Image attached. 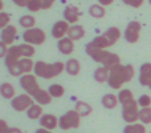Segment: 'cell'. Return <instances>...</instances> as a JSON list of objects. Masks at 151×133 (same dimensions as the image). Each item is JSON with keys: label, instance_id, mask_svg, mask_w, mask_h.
I'll use <instances>...</instances> for the list:
<instances>
[{"label": "cell", "instance_id": "60d3db41", "mask_svg": "<svg viewBox=\"0 0 151 133\" xmlns=\"http://www.w3.org/2000/svg\"><path fill=\"white\" fill-rule=\"evenodd\" d=\"M12 1L15 3L17 7L24 8V7H27V5H28V1H29V0H12Z\"/></svg>", "mask_w": 151, "mask_h": 133}, {"label": "cell", "instance_id": "5bb4252c", "mask_svg": "<svg viewBox=\"0 0 151 133\" xmlns=\"http://www.w3.org/2000/svg\"><path fill=\"white\" fill-rule=\"evenodd\" d=\"M39 123H40V126H41V128L53 131V129H56L58 126L60 118L56 117L55 115H50V113H44V115L41 116V118L39 120Z\"/></svg>", "mask_w": 151, "mask_h": 133}, {"label": "cell", "instance_id": "f1b7e54d", "mask_svg": "<svg viewBox=\"0 0 151 133\" xmlns=\"http://www.w3.org/2000/svg\"><path fill=\"white\" fill-rule=\"evenodd\" d=\"M123 133H147L146 126L142 123H134V124H127L123 128Z\"/></svg>", "mask_w": 151, "mask_h": 133}, {"label": "cell", "instance_id": "6da1fadb", "mask_svg": "<svg viewBox=\"0 0 151 133\" xmlns=\"http://www.w3.org/2000/svg\"><path fill=\"white\" fill-rule=\"evenodd\" d=\"M135 76V68L131 64H127V65H122L121 64L119 67L114 68V69L110 70V77H109V86L111 89H121L123 84L131 81Z\"/></svg>", "mask_w": 151, "mask_h": 133}, {"label": "cell", "instance_id": "7dc6e473", "mask_svg": "<svg viewBox=\"0 0 151 133\" xmlns=\"http://www.w3.org/2000/svg\"><path fill=\"white\" fill-rule=\"evenodd\" d=\"M150 133H151V132H150Z\"/></svg>", "mask_w": 151, "mask_h": 133}, {"label": "cell", "instance_id": "7c38bea8", "mask_svg": "<svg viewBox=\"0 0 151 133\" xmlns=\"http://www.w3.org/2000/svg\"><path fill=\"white\" fill-rule=\"evenodd\" d=\"M16 37H17V28L12 24H9L8 27L1 29V43L7 44L8 47H12Z\"/></svg>", "mask_w": 151, "mask_h": 133}, {"label": "cell", "instance_id": "ee69618b", "mask_svg": "<svg viewBox=\"0 0 151 133\" xmlns=\"http://www.w3.org/2000/svg\"><path fill=\"white\" fill-rule=\"evenodd\" d=\"M36 133H53V131H49V129H45V128H40L36 131Z\"/></svg>", "mask_w": 151, "mask_h": 133}, {"label": "cell", "instance_id": "e575fe53", "mask_svg": "<svg viewBox=\"0 0 151 133\" xmlns=\"http://www.w3.org/2000/svg\"><path fill=\"white\" fill-rule=\"evenodd\" d=\"M138 104L141 108H151V96H149V94H142L138 99Z\"/></svg>", "mask_w": 151, "mask_h": 133}, {"label": "cell", "instance_id": "1f68e13d", "mask_svg": "<svg viewBox=\"0 0 151 133\" xmlns=\"http://www.w3.org/2000/svg\"><path fill=\"white\" fill-rule=\"evenodd\" d=\"M48 92L50 93L52 97L58 99V97L64 96V93H65V88H64L61 84H52V85H49V88H48Z\"/></svg>", "mask_w": 151, "mask_h": 133}, {"label": "cell", "instance_id": "8992f818", "mask_svg": "<svg viewBox=\"0 0 151 133\" xmlns=\"http://www.w3.org/2000/svg\"><path fill=\"white\" fill-rule=\"evenodd\" d=\"M139 104L137 100L127 102V104L122 105V118L126 121V124H134L139 121Z\"/></svg>", "mask_w": 151, "mask_h": 133}, {"label": "cell", "instance_id": "ffe728a7", "mask_svg": "<svg viewBox=\"0 0 151 133\" xmlns=\"http://www.w3.org/2000/svg\"><path fill=\"white\" fill-rule=\"evenodd\" d=\"M93 77H94V80L99 84L107 83V81H109V77H110V69H107L106 67H102V65L96 68Z\"/></svg>", "mask_w": 151, "mask_h": 133}, {"label": "cell", "instance_id": "ba28073f", "mask_svg": "<svg viewBox=\"0 0 151 133\" xmlns=\"http://www.w3.org/2000/svg\"><path fill=\"white\" fill-rule=\"evenodd\" d=\"M33 104H35V99L32 96H29L28 93L17 94L13 100H11V107L16 112H27Z\"/></svg>", "mask_w": 151, "mask_h": 133}, {"label": "cell", "instance_id": "9c48e42d", "mask_svg": "<svg viewBox=\"0 0 151 133\" xmlns=\"http://www.w3.org/2000/svg\"><path fill=\"white\" fill-rule=\"evenodd\" d=\"M141 29H142V24L139 21H135V20L130 21L125 29V33H123L125 40L127 43H130V44L138 43L139 37H141Z\"/></svg>", "mask_w": 151, "mask_h": 133}, {"label": "cell", "instance_id": "8fae6325", "mask_svg": "<svg viewBox=\"0 0 151 133\" xmlns=\"http://www.w3.org/2000/svg\"><path fill=\"white\" fill-rule=\"evenodd\" d=\"M85 51H86V55H89V57H90L91 60H94L96 63H99V64H104L107 52H109V51H106V49L96 48L94 45H91V43H89V44L86 45Z\"/></svg>", "mask_w": 151, "mask_h": 133}, {"label": "cell", "instance_id": "836d02e7", "mask_svg": "<svg viewBox=\"0 0 151 133\" xmlns=\"http://www.w3.org/2000/svg\"><path fill=\"white\" fill-rule=\"evenodd\" d=\"M27 8H28L29 12H39L40 9H42V5L40 0H29Z\"/></svg>", "mask_w": 151, "mask_h": 133}, {"label": "cell", "instance_id": "f35d334b", "mask_svg": "<svg viewBox=\"0 0 151 133\" xmlns=\"http://www.w3.org/2000/svg\"><path fill=\"white\" fill-rule=\"evenodd\" d=\"M0 51H1V52H0V56L5 59V56L8 55V51H9V47H8L7 44H4V43H0Z\"/></svg>", "mask_w": 151, "mask_h": 133}, {"label": "cell", "instance_id": "3957f363", "mask_svg": "<svg viewBox=\"0 0 151 133\" xmlns=\"http://www.w3.org/2000/svg\"><path fill=\"white\" fill-rule=\"evenodd\" d=\"M81 125V116L76 109H70L66 113H64L60 117V126L63 131H70V129H77Z\"/></svg>", "mask_w": 151, "mask_h": 133}, {"label": "cell", "instance_id": "4316f807", "mask_svg": "<svg viewBox=\"0 0 151 133\" xmlns=\"http://www.w3.org/2000/svg\"><path fill=\"white\" fill-rule=\"evenodd\" d=\"M89 15L94 19H102L106 15V9L101 4H91L89 7Z\"/></svg>", "mask_w": 151, "mask_h": 133}, {"label": "cell", "instance_id": "4dcf8cb0", "mask_svg": "<svg viewBox=\"0 0 151 133\" xmlns=\"http://www.w3.org/2000/svg\"><path fill=\"white\" fill-rule=\"evenodd\" d=\"M118 100H119V104L125 105L134 100V93L130 89H121L119 93H118Z\"/></svg>", "mask_w": 151, "mask_h": 133}, {"label": "cell", "instance_id": "7bdbcfd3", "mask_svg": "<svg viewBox=\"0 0 151 133\" xmlns=\"http://www.w3.org/2000/svg\"><path fill=\"white\" fill-rule=\"evenodd\" d=\"M9 133H23L20 128H17V126H13V128L9 129Z\"/></svg>", "mask_w": 151, "mask_h": 133}, {"label": "cell", "instance_id": "7a4b0ae2", "mask_svg": "<svg viewBox=\"0 0 151 133\" xmlns=\"http://www.w3.org/2000/svg\"><path fill=\"white\" fill-rule=\"evenodd\" d=\"M65 69V64L63 61H56V63H45V61H36L35 65V75L37 77L45 78V80H50L53 77H57Z\"/></svg>", "mask_w": 151, "mask_h": 133}, {"label": "cell", "instance_id": "ac0fdd59", "mask_svg": "<svg viewBox=\"0 0 151 133\" xmlns=\"http://www.w3.org/2000/svg\"><path fill=\"white\" fill-rule=\"evenodd\" d=\"M101 102H102V105H104V108H106V109H114V108H117L118 104H119L118 94L106 93L105 96H102Z\"/></svg>", "mask_w": 151, "mask_h": 133}, {"label": "cell", "instance_id": "44dd1931", "mask_svg": "<svg viewBox=\"0 0 151 133\" xmlns=\"http://www.w3.org/2000/svg\"><path fill=\"white\" fill-rule=\"evenodd\" d=\"M0 94L5 100H13L16 97V89L11 83H3L0 85Z\"/></svg>", "mask_w": 151, "mask_h": 133}, {"label": "cell", "instance_id": "8d00e7d4", "mask_svg": "<svg viewBox=\"0 0 151 133\" xmlns=\"http://www.w3.org/2000/svg\"><path fill=\"white\" fill-rule=\"evenodd\" d=\"M126 5H130L133 8H139L142 7V4L145 3V0H122Z\"/></svg>", "mask_w": 151, "mask_h": 133}, {"label": "cell", "instance_id": "bcb514c9", "mask_svg": "<svg viewBox=\"0 0 151 133\" xmlns=\"http://www.w3.org/2000/svg\"><path fill=\"white\" fill-rule=\"evenodd\" d=\"M149 1H150V4H151V0H149Z\"/></svg>", "mask_w": 151, "mask_h": 133}, {"label": "cell", "instance_id": "52a82bcc", "mask_svg": "<svg viewBox=\"0 0 151 133\" xmlns=\"http://www.w3.org/2000/svg\"><path fill=\"white\" fill-rule=\"evenodd\" d=\"M36 53L35 51V47L31 44H19V45H12L9 47V51H8V55L11 57H15V59H23V57H33V55ZM5 56V57H7Z\"/></svg>", "mask_w": 151, "mask_h": 133}, {"label": "cell", "instance_id": "603a6c76", "mask_svg": "<svg viewBox=\"0 0 151 133\" xmlns=\"http://www.w3.org/2000/svg\"><path fill=\"white\" fill-rule=\"evenodd\" d=\"M65 70L70 76H78L81 72V63L77 59H69L65 63Z\"/></svg>", "mask_w": 151, "mask_h": 133}, {"label": "cell", "instance_id": "d590c367", "mask_svg": "<svg viewBox=\"0 0 151 133\" xmlns=\"http://www.w3.org/2000/svg\"><path fill=\"white\" fill-rule=\"evenodd\" d=\"M11 24V16L7 12H0V28H5Z\"/></svg>", "mask_w": 151, "mask_h": 133}, {"label": "cell", "instance_id": "2e32d148", "mask_svg": "<svg viewBox=\"0 0 151 133\" xmlns=\"http://www.w3.org/2000/svg\"><path fill=\"white\" fill-rule=\"evenodd\" d=\"M139 84L142 86H147L151 81V63H143L139 68V76H138Z\"/></svg>", "mask_w": 151, "mask_h": 133}, {"label": "cell", "instance_id": "7402d4cb", "mask_svg": "<svg viewBox=\"0 0 151 133\" xmlns=\"http://www.w3.org/2000/svg\"><path fill=\"white\" fill-rule=\"evenodd\" d=\"M85 36V28L82 25H78V24H74V25H70L68 32V37L72 39L73 41H78L82 37Z\"/></svg>", "mask_w": 151, "mask_h": 133}, {"label": "cell", "instance_id": "5b68a950", "mask_svg": "<svg viewBox=\"0 0 151 133\" xmlns=\"http://www.w3.org/2000/svg\"><path fill=\"white\" fill-rule=\"evenodd\" d=\"M19 83H20L21 88L24 89V92H25V93H28L29 96H32V97H35L40 91H41L39 83H37V76L36 75H32V73L23 75L20 77V80H19Z\"/></svg>", "mask_w": 151, "mask_h": 133}, {"label": "cell", "instance_id": "484cf974", "mask_svg": "<svg viewBox=\"0 0 151 133\" xmlns=\"http://www.w3.org/2000/svg\"><path fill=\"white\" fill-rule=\"evenodd\" d=\"M35 101H36V104H40V105H48L52 102V99L53 97L50 96V93L48 91H45V89H41V91L39 92V93L36 94V96L33 97Z\"/></svg>", "mask_w": 151, "mask_h": 133}, {"label": "cell", "instance_id": "ab89813d", "mask_svg": "<svg viewBox=\"0 0 151 133\" xmlns=\"http://www.w3.org/2000/svg\"><path fill=\"white\" fill-rule=\"evenodd\" d=\"M9 126H8L7 121L5 120H1L0 121V133H9Z\"/></svg>", "mask_w": 151, "mask_h": 133}, {"label": "cell", "instance_id": "74e56055", "mask_svg": "<svg viewBox=\"0 0 151 133\" xmlns=\"http://www.w3.org/2000/svg\"><path fill=\"white\" fill-rule=\"evenodd\" d=\"M41 1V5H42V9H49V8L53 7L56 0H40Z\"/></svg>", "mask_w": 151, "mask_h": 133}, {"label": "cell", "instance_id": "277c9868", "mask_svg": "<svg viewBox=\"0 0 151 133\" xmlns=\"http://www.w3.org/2000/svg\"><path fill=\"white\" fill-rule=\"evenodd\" d=\"M23 40L25 44H31V45H41L45 43L47 40V33L44 29L41 28H31V29H25V32L23 33Z\"/></svg>", "mask_w": 151, "mask_h": 133}, {"label": "cell", "instance_id": "b9f144b4", "mask_svg": "<svg viewBox=\"0 0 151 133\" xmlns=\"http://www.w3.org/2000/svg\"><path fill=\"white\" fill-rule=\"evenodd\" d=\"M113 1H114V0H98V4L104 5V7H107V5H111Z\"/></svg>", "mask_w": 151, "mask_h": 133}, {"label": "cell", "instance_id": "4fadbf2b", "mask_svg": "<svg viewBox=\"0 0 151 133\" xmlns=\"http://www.w3.org/2000/svg\"><path fill=\"white\" fill-rule=\"evenodd\" d=\"M4 63L5 67H7L8 72L11 73V76L13 77H21L23 76V70L20 68V60L15 57H11V56H7L4 59Z\"/></svg>", "mask_w": 151, "mask_h": 133}, {"label": "cell", "instance_id": "30bf717a", "mask_svg": "<svg viewBox=\"0 0 151 133\" xmlns=\"http://www.w3.org/2000/svg\"><path fill=\"white\" fill-rule=\"evenodd\" d=\"M69 28H70V24L66 20H58L53 24L52 27V36L57 40H61L64 37L68 36Z\"/></svg>", "mask_w": 151, "mask_h": 133}, {"label": "cell", "instance_id": "f6af8a7d", "mask_svg": "<svg viewBox=\"0 0 151 133\" xmlns=\"http://www.w3.org/2000/svg\"><path fill=\"white\" fill-rule=\"evenodd\" d=\"M147 88H149V89H151V81L149 83V85H147Z\"/></svg>", "mask_w": 151, "mask_h": 133}, {"label": "cell", "instance_id": "cb8c5ba5", "mask_svg": "<svg viewBox=\"0 0 151 133\" xmlns=\"http://www.w3.org/2000/svg\"><path fill=\"white\" fill-rule=\"evenodd\" d=\"M42 115H44V108L40 104H33L27 110V116H28V118H31V120H40Z\"/></svg>", "mask_w": 151, "mask_h": 133}, {"label": "cell", "instance_id": "e0dca14e", "mask_svg": "<svg viewBox=\"0 0 151 133\" xmlns=\"http://www.w3.org/2000/svg\"><path fill=\"white\" fill-rule=\"evenodd\" d=\"M57 48L63 55H72L74 51V41L66 36V37H64V39L58 40Z\"/></svg>", "mask_w": 151, "mask_h": 133}, {"label": "cell", "instance_id": "9a60e30c", "mask_svg": "<svg viewBox=\"0 0 151 133\" xmlns=\"http://www.w3.org/2000/svg\"><path fill=\"white\" fill-rule=\"evenodd\" d=\"M80 16H81V12L78 9V7L76 5H66L65 9H64V20H66L69 24H73L77 23L80 20Z\"/></svg>", "mask_w": 151, "mask_h": 133}, {"label": "cell", "instance_id": "f546056e", "mask_svg": "<svg viewBox=\"0 0 151 133\" xmlns=\"http://www.w3.org/2000/svg\"><path fill=\"white\" fill-rule=\"evenodd\" d=\"M19 24L25 29H31L35 28V25H36V19L32 15H24L19 19Z\"/></svg>", "mask_w": 151, "mask_h": 133}, {"label": "cell", "instance_id": "83f0119b", "mask_svg": "<svg viewBox=\"0 0 151 133\" xmlns=\"http://www.w3.org/2000/svg\"><path fill=\"white\" fill-rule=\"evenodd\" d=\"M35 65H36V63H33V60L31 57L20 59V68L23 70V75H28L32 70H35Z\"/></svg>", "mask_w": 151, "mask_h": 133}, {"label": "cell", "instance_id": "d4e9b609", "mask_svg": "<svg viewBox=\"0 0 151 133\" xmlns=\"http://www.w3.org/2000/svg\"><path fill=\"white\" fill-rule=\"evenodd\" d=\"M74 109L80 113L81 117H86V116L91 115V112H93V107L86 101H77L76 102Z\"/></svg>", "mask_w": 151, "mask_h": 133}, {"label": "cell", "instance_id": "d6986e66", "mask_svg": "<svg viewBox=\"0 0 151 133\" xmlns=\"http://www.w3.org/2000/svg\"><path fill=\"white\" fill-rule=\"evenodd\" d=\"M104 36L107 39L110 47H113V45H114L115 43H117L118 40L121 39V36H122V32H121V29L117 28V27H110V28H107V31L104 33Z\"/></svg>", "mask_w": 151, "mask_h": 133}, {"label": "cell", "instance_id": "d6a6232c", "mask_svg": "<svg viewBox=\"0 0 151 133\" xmlns=\"http://www.w3.org/2000/svg\"><path fill=\"white\" fill-rule=\"evenodd\" d=\"M139 121L145 125L151 124V108H141L139 112Z\"/></svg>", "mask_w": 151, "mask_h": 133}]
</instances>
